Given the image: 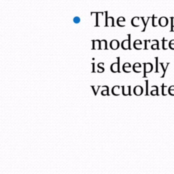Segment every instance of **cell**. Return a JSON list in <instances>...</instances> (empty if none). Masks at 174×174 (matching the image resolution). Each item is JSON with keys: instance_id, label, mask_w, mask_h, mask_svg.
I'll return each instance as SVG.
<instances>
[{"instance_id": "6da1fadb", "label": "cell", "mask_w": 174, "mask_h": 174, "mask_svg": "<svg viewBox=\"0 0 174 174\" xmlns=\"http://www.w3.org/2000/svg\"><path fill=\"white\" fill-rule=\"evenodd\" d=\"M128 39H125L121 44V47L123 50H131V34L128 35Z\"/></svg>"}, {"instance_id": "7a4b0ae2", "label": "cell", "mask_w": 174, "mask_h": 174, "mask_svg": "<svg viewBox=\"0 0 174 174\" xmlns=\"http://www.w3.org/2000/svg\"><path fill=\"white\" fill-rule=\"evenodd\" d=\"M118 59V63H112L111 65V71L113 73H116L117 72V71L115 69V68H118V72L120 73V57H117Z\"/></svg>"}, {"instance_id": "3957f363", "label": "cell", "mask_w": 174, "mask_h": 174, "mask_svg": "<svg viewBox=\"0 0 174 174\" xmlns=\"http://www.w3.org/2000/svg\"><path fill=\"white\" fill-rule=\"evenodd\" d=\"M143 66H144V74H143V78L146 77V73H150L151 72L153 66L152 63H143Z\"/></svg>"}, {"instance_id": "277c9868", "label": "cell", "mask_w": 174, "mask_h": 174, "mask_svg": "<svg viewBox=\"0 0 174 174\" xmlns=\"http://www.w3.org/2000/svg\"><path fill=\"white\" fill-rule=\"evenodd\" d=\"M143 88L140 87V86H137L135 88H134V90H133V92H134V94L135 95L137 96H139V95H141V94L143 93Z\"/></svg>"}, {"instance_id": "5b68a950", "label": "cell", "mask_w": 174, "mask_h": 174, "mask_svg": "<svg viewBox=\"0 0 174 174\" xmlns=\"http://www.w3.org/2000/svg\"><path fill=\"white\" fill-rule=\"evenodd\" d=\"M119 46H120L119 41H118V40H116V39L112 40L110 42V48H112V50H117L118 48V47H119Z\"/></svg>"}, {"instance_id": "8992f818", "label": "cell", "mask_w": 174, "mask_h": 174, "mask_svg": "<svg viewBox=\"0 0 174 174\" xmlns=\"http://www.w3.org/2000/svg\"><path fill=\"white\" fill-rule=\"evenodd\" d=\"M159 24L161 27H165L168 24V19L166 17H161L159 20Z\"/></svg>"}, {"instance_id": "52a82bcc", "label": "cell", "mask_w": 174, "mask_h": 174, "mask_svg": "<svg viewBox=\"0 0 174 174\" xmlns=\"http://www.w3.org/2000/svg\"><path fill=\"white\" fill-rule=\"evenodd\" d=\"M108 26L114 27V18L112 17H109L108 18L107 21L106 22L105 27H108Z\"/></svg>"}, {"instance_id": "ba28073f", "label": "cell", "mask_w": 174, "mask_h": 174, "mask_svg": "<svg viewBox=\"0 0 174 174\" xmlns=\"http://www.w3.org/2000/svg\"><path fill=\"white\" fill-rule=\"evenodd\" d=\"M103 48L104 50H108V44H107V41L103 39V40L101 41V46H100V50Z\"/></svg>"}, {"instance_id": "9c48e42d", "label": "cell", "mask_w": 174, "mask_h": 174, "mask_svg": "<svg viewBox=\"0 0 174 174\" xmlns=\"http://www.w3.org/2000/svg\"><path fill=\"white\" fill-rule=\"evenodd\" d=\"M126 21V20H125V18L124 17H120V18H118L117 19V25L119 26L120 27H122V25L120 23H123V22H125Z\"/></svg>"}, {"instance_id": "30bf717a", "label": "cell", "mask_w": 174, "mask_h": 174, "mask_svg": "<svg viewBox=\"0 0 174 174\" xmlns=\"http://www.w3.org/2000/svg\"><path fill=\"white\" fill-rule=\"evenodd\" d=\"M151 48L152 50H159V41L157 40V44H152L151 46Z\"/></svg>"}, {"instance_id": "8fae6325", "label": "cell", "mask_w": 174, "mask_h": 174, "mask_svg": "<svg viewBox=\"0 0 174 174\" xmlns=\"http://www.w3.org/2000/svg\"><path fill=\"white\" fill-rule=\"evenodd\" d=\"M141 44H142V42H141V41L138 39V40H136V41H134L133 46H134V48H135V49L136 47H137V46H138V45H141Z\"/></svg>"}, {"instance_id": "7c38bea8", "label": "cell", "mask_w": 174, "mask_h": 174, "mask_svg": "<svg viewBox=\"0 0 174 174\" xmlns=\"http://www.w3.org/2000/svg\"><path fill=\"white\" fill-rule=\"evenodd\" d=\"M131 68V65L129 63H124L123 65V67H122V69H123V71H125V69L126 68Z\"/></svg>"}, {"instance_id": "4fadbf2b", "label": "cell", "mask_w": 174, "mask_h": 174, "mask_svg": "<svg viewBox=\"0 0 174 174\" xmlns=\"http://www.w3.org/2000/svg\"><path fill=\"white\" fill-rule=\"evenodd\" d=\"M160 65H161V66L162 67V68H163V71H164V73H163V75L161 76V78H163L164 76H165V72H166V69H167V67L166 68H164V63H160Z\"/></svg>"}, {"instance_id": "5bb4252c", "label": "cell", "mask_w": 174, "mask_h": 174, "mask_svg": "<svg viewBox=\"0 0 174 174\" xmlns=\"http://www.w3.org/2000/svg\"><path fill=\"white\" fill-rule=\"evenodd\" d=\"M74 23H76V24H78V23H79L80 22V17H75L74 18Z\"/></svg>"}, {"instance_id": "9a60e30c", "label": "cell", "mask_w": 174, "mask_h": 174, "mask_svg": "<svg viewBox=\"0 0 174 174\" xmlns=\"http://www.w3.org/2000/svg\"><path fill=\"white\" fill-rule=\"evenodd\" d=\"M95 15H96V25H95V26L96 27H97V26H99V22H98V20H99V12H95Z\"/></svg>"}, {"instance_id": "2e32d148", "label": "cell", "mask_w": 174, "mask_h": 174, "mask_svg": "<svg viewBox=\"0 0 174 174\" xmlns=\"http://www.w3.org/2000/svg\"><path fill=\"white\" fill-rule=\"evenodd\" d=\"M171 31H173V28L174 27V17H171Z\"/></svg>"}, {"instance_id": "e0dca14e", "label": "cell", "mask_w": 174, "mask_h": 174, "mask_svg": "<svg viewBox=\"0 0 174 174\" xmlns=\"http://www.w3.org/2000/svg\"><path fill=\"white\" fill-rule=\"evenodd\" d=\"M141 18V20H143V24H144V28H143V29L142 30V32H143V31H145V30H146V25H147L148 21H147V22H145V21H144V18H143V17Z\"/></svg>"}, {"instance_id": "ac0fdd59", "label": "cell", "mask_w": 174, "mask_h": 174, "mask_svg": "<svg viewBox=\"0 0 174 174\" xmlns=\"http://www.w3.org/2000/svg\"><path fill=\"white\" fill-rule=\"evenodd\" d=\"M146 95H148V81L146 80Z\"/></svg>"}, {"instance_id": "d6986e66", "label": "cell", "mask_w": 174, "mask_h": 174, "mask_svg": "<svg viewBox=\"0 0 174 174\" xmlns=\"http://www.w3.org/2000/svg\"><path fill=\"white\" fill-rule=\"evenodd\" d=\"M163 48L164 50H166L167 49V48H165V41H167V39H165V38H163Z\"/></svg>"}, {"instance_id": "ffe728a7", "label": "cell", "mask_w": 174, "mask_h": 174, "mask_svg": "<svg viewBox=\"0 0 174 174\" xmlns=\"http://www.w3.org/2000/svg\"><path fill=\"white\" fill-rule=\"evenodd\" d=\"M97 68H98L99 69H101L102 71H103V72L104 71H105V69H104V68H101V63H99L97 65Z\"/></svg>"}, {"instance_id": "44dd1931", "label": "cell", "mask_w": 174, "mask_h": 174, "mask_svg": "<svg viewBox=\"0 0 174 174\" xmlns=\"http://www.w3.org/2000/svg\"><path fill=\"white\" fill-rule=\"evenodd\" d=\"M173 45H174V39H173V40H171V41H170V42H169V48H171V47H172V46H173Z\"/></svg>"}, {"instance_id": "7402d4cb", "label": "cell", "mask_w": 174, "mask_h": 174, "mask_svg": "<svg viewBox=\"0 0 174 174\" xmlns=\"http://www.w3.org/2000/svg\"><path fill=\"white\" fill-rule=\"evenodd\" d=\"M157 18V17H155L154 16H153V17H152V26H153V27H156V26H157V25L154 24V19H155V18Z\"/></svg>"}, {"instance_id": "603a6c76", "label": "cell", "mask_w": 174, "mask_h": 174, "mask_svg": "<svg viewBox=\"0 0 174 174\" xmlns=\"http://www.w3.org/2000/svg\"><path fill=\"white\" fill-rule=\"evenodd\" d=\"M155 59H156V64H157V70H156V71H155V72L159 73V71H158V57H156Z\"/></svg>"}, {"instance_id": "cb8c5ba5", "label": "cell", "mask_w": 174, "mask_h": 174, "mask_svg": "<svg viewBox=\"0 0 174 174\" xmlns=\"http://www.w3.org/2000/svg\"><path fill=\"white\" fill-rule=\"evenodd\" d=\"M128 88H129V95L131 96V86H129Z\"/></svg>"}, {"instance_id": "d4e9b609", "label": "cell", "mask_w": 174, "mask_h": 174, "mask_svg": "<svg viewBox=\"0 0 174 174\" xmlns=\"http://www.w3.org/2000/svg\"><path fill=\"white\" fill-rule=\"evenodd\" d=\"M92 65V72L94 73L95 72V66H95V63H94Z\"/></svg>"}]
</instances>
